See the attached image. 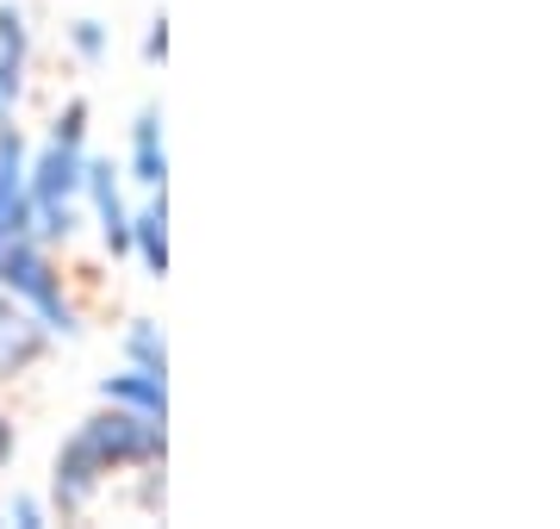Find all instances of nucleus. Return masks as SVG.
Here are the masks:
<instances>
[{
  "label": "nucleus",
  "mask_w": 560,
  "mask_h": 529,
  "mask_svg": "<svg viewBox=\"0 0 560 529\" xmlns=\"http://www.w3.org/2000/svg\"><path fill=\"white\" fill-rule=\"evenodd\" d=\"M0 293L32 311L50 330V343H81L88 337V306L75 299L62 249L38 244V237H7L0 244Z\"/></svg>",
  "instance_id": "f257e3e1"
},
{
  "label": "nucleus",
  "mask_w": 560,
  "mask_h": 529,
  "mask_svg": "<svg viewBox=\"0 0 560 529\" xmlns=\"http://www.w3.org/2000/svg\"><path fill=\"white\" fill-rule=\"evenodd\" d=\"M75 436L94 448V461H101L113 480H125V473H138V468H162V461H168V424H162V418H143V411L106 405V399L75 424Z\"/></svg>",
  "instance_id": "f03ea898"
},
{
  "label": "nucleus",
  "mask_w": 560,
  "mask_h": 529,
  "mask_svg": "<svg viewBox=\"0 0 560 529\" xmlns=\"http://www.w3.org/2000/svg\"><path fill=\"white\" fill-rule=\"evenodd\" d=\"M106 486H113V473L94 461V448L81 443L75 430L57 443V455H50V486H44V498H50V517L57 524H81V517H94L106 498Z\"/></svg>",
  "instance_id": "7ed1b4c3"
},
{
  "label": "nucleus",
  "mask_w": 560,
  "mask_h": 529,
  "mask_svg": "<svg viewBox=\"0 0 560 529\" xmlns=\"http://www.w3.org/2000/svg\"><path fill=\"white\" fill-rule=\"evenodd\" d=\"M81 212L94 224V237H101L106 256H131V200H125V163L113 156H94L88 150V163H81Z\"/></svg>",
  "instance_id": "20e7f679"
},
{
  "label": "nucleus",
  "mask_w": 560,
  "mask_h": 529,
  "mask_svg": "<svg viewBox=\"0 0 560 529\" xmlns=\"http://www.w3.org/2000/svg\"><path fill=\"white\" fill-rule=\"evenodd\" d=\"M32 7L20 0H0V125L25 113V94H32Z\"/></svg>",
  "instance_id": "39448f33"
},
{
  "label": "nucleus",
  "mask_w": 560,
  "mask_h": 529,
  "mask_svg": "<svg viewBox=\"0 0 560 529\" xmlns=\"http://www.w3.org/2000/svg\"><path fill=\"white\" fill-rule=\"evenodd\" d=\"M25 163H32V138H25L20 119H7L0 125V244H7V237H32Z\"/></svg>",
  "instance_id": "423d86ee"
},
{
  "label": "nucleus",
  "mask_w": 560,
  "mask_h": 529,
  "mask_svg": "<svg viewBox=\"0 0 560 529\" xmlns=\"http://www.w3.org/2000/svg\"><path fill=\"white\" fill-rule=\"evenodd\" d=\"M125 187H138V193H162L168 187V119H162V106H138V119H131V143H125Z\"/></svg>",
  "instance_id": "0eeeda50"
},
{
  "label": "nucleus",
  "mask_w": 560,
  "mask_h": 529,
  "mask_svg": "<svg viewBox=\"0 0 560 529\" xmlns=\"http://www.w3.org/2000/svg\"><path fill=\"white\" fill-rule=\"evenodd\" d=\"M50 330L32 318L25 306H13L7 293H0V380H25L32 367L50 362Z\"/></svg>",
  "instance_id": "6e6552de"
},
{
  "label": "nucleus",
  "mask_w": 560,
  "mask_h": 529,
  "mask_svg": "<svg viewBox=\"0 0 560 529\" xmlns=\"http://www.w3.org/2000/svg\"><path fill=\"white\" fill-rule=\"evenodd\" d=\"M101 399L125 411H143V418H162L168 424V374L138 362H119V374H101Z\"/></svg>",
  "instance_id": "1a4fd4ad"
},
{
  "label": "nucleus",
  "mask_w": 560,
  "mask_h": 529,
  "mask_svg": "<svg viewBox=\"0 0 560 529\" xmlns=\"http://www.w3.org/2000/svg\"><path fill=\"white\" fill-rule=\"evenodd\" d=\"M131 262L162 281L168 274V187L143 193V205H131Z\"/></svg>",
  "instance_id": "9d476101"
},
{
  "label": "nucleus",
  "mask_w": 560,
  "mask_h": 529,
  "mask_svg": "<svg viewBox=\"0 0 560 529\" xmlns=\"http://www.w3.org/2000/svg\"><path fill=\"white\" fill-rule=\"evenodd\" d=\"M62 50H69L81 69H101V62L113 57V25L94 20V13H81V20L62 25Z\"/></svg>",
  "instance_id": "9b49d317"
},
{
  "label": "nucleus",
  "mask_w": 560,
  "mask_h": 529,
  "mask_svg": "<svg viewBox=\"0 0 560 529\" xmlns=\"http://www.w3.org/2000/svg\"><path fill=\"white\" fill-rule=\"evenodd\" d=\"M119 362H138V367L168 374V337H162L156 318H131V325L119 330Z\"/></svg>",
  "instance_id": "f8f14e48"
},
{
  "label": "nucleus",
  "mask_w": 560,
  "mask_h": 529,
  "mask_svg": "<svg viewBox=\"0 0 560 529\" xmlns=\"http://www.w3.org/2000/svg\"><path fill=\"white\" fill-rule=\"evenodd\" d=\"M88 131H94V106H88V94H69V101L50 113V125H44V138L69 143V150H88Z\"/></svg>",
  "instance_id": "ddd939ff"
},
{
  "label": "nucleus",
  "mask_w": 560,
  "mask_h": 529,
  "mask_svg": "<svg viewBox=\"0 0 560 529\" xmlns=\"http://www.w3.org/2000/svg\"><path fill=\"white\" fill-rule=\"evenodd\" d=\"M0 517H7L13 529H50V524H57V517H50V498H44V492H13V498L0 505Z\"/></svg>",
  "instance_id": "4468645a"
},
{
  "label": "nucleus",
  "mask_w": 560,
  "mask_h": 529,
  "mask_svg": "<svg viewBox=\"0 0 560 529\" xmlns=\"http://www.w3.org/2000/svg\"><path fill=\"white\" fill-rule=\"evenodd\" d=\"M143 69H162L168 62V13H150V25H143V44H138Z\"/></svg>",
  "instance_id": "2eb2a0df"
},
{
  "label": "nucleus",
  "mask_w": 560,
  "mask_h": 529,
  "mask_svg": "<svg viewBox=\"0 0 560 529\" xmlns=\"http://www.w3.org/2000/svg\"><path fill=\"white\" fill-rule=\"evenodd\" d=\"M13 461H20V424H13V418H0V473L13 468Z\"/></svg>",
  "instance_id": "dca6fc26"
},
{
  "label": "nucleus",
  "mask_w": 560,
  "mask_h": 529,
  "mask_svg": "<svg viewBox=\"0 0 560 529\" xmlns=\"http://www.w3.org/2000/svg\"><path fill=\"white\" fill-rule=\"evenodd\" d=\"M0 529H7V517H0Z\"/></svg>",
  "instance_id": "f3484780"
}]
</instances>
